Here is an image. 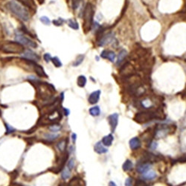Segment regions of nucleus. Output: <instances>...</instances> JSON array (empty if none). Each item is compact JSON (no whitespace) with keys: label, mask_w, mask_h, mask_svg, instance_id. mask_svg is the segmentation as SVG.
I'll return each mask as SVG.
<instances>
[{"label":"nucleus","mask_w":186,"mask_h":186,"mask_svg":"<svg viewBox=\"0 0 186 186\" xmlns=\"http://www.w3.org/2000/svg\"><path fill=\"white\" fill-rule=\"evenodd\" d=\"M7 8L11 12L19 17L23 21H28L29 19V13L23 5H19L15 1H11L8 2L6 5Z\"/></svg>","instance_id":"nucleus-1"},{"label":"nucleus","mask_w":186,"mask_h":186,"mask_svg":"<svg viewBox=\"0 0 186 186\" xmlns=\"http://www.w3.org/2000/svg\"><path fill=\"white\" fill-rule=\"evenodd\" d=\"M135 118L138 123H145L155 118H161V115H159L158 112L155 111H148V112H142L136 114Z\"/></svg>","instance_id":"nucleus-2"},{"label":"nucleus","mask_w":186,"mask_h":186,"mask_svg":"<svg viewBox=\"0 0 186 186\" xmlns=\"http://www.w3.org/2000/svg\"><path fill=\"white\" fill-rule=\"evenodd\" d=\"M1 49L3 52L8 53H23L25 51L23 45L18 42H11L6 43L2 46Z\"/></svg>","instance_id":"nucleus-3"},{"label":"nucleus","mask_w":186,"mask_h":186,"mask_svg":"<svg viewBox=\"0 0 186 186\" xmlns=\"http://www.w3.org/2000/svg\"><path fill=\"white\" fill-rule=\"evenodd\" d=\"M15 39L18 43L23 45H26V46L31 47V48H36V47H37V44H36L35 42L29 39L28 37H27L26 36H25L24 34L21 32L16 33Z\"/></svg>","instance_id":"nucleus-4"},{"label":"nucleus","mask_w":186,"mask_h":186,"mask_svg":"<svg viewBox=\"0 0 186 186\" xmlns=\"http://www.w3.org/2000/svg\"><path fill=\"white\" fill-rule=\"evenodd\" d=\"M93 8L91 4H88L84 10V27L87 28H90L92 25L93 19Z\"/></svg>","instance_id":"nucleus-5"},{"label":"nucleus","mask_w":186,"mask_h":186,"mask_svg":"<svg viewBox=\"0 0 186 186\" xmlns=\"http://www.w3.org/2000/svg\"><path fill=\"white\" fill-rule=\"evenodd\" d=\"M23 57L26 60H29L31 61H40V56L37 55L35 52L33 51L28 49L25 50L23 52Z\"/></svg>","instance_id":"nucleus-6"},{"label":"nucleus","mask_w":186,"mask_h":186,"mask_svg":"<svg viewBox=\"0 0 186 186\" xmlns=\"http://www.w3.org/2000/svg\"><path fill=\"white\" fill-rule=\"evenodd\" d=\"M118 118H119V116H118V113H113L109 116L108 121L109 125H110L112 132H115L116 127H117L118 124Z\"/></svg>","instance_id":"nucleus-7"},{"label":"nucleus","mask_w":186,"mask_h":186,"mask_svg":"<svg viewBox=\"0 0 186 186\" xmlns=\"http://www.w3.org/2000/svg\"><path fill=\"white\" fill-rule=\"evenodd\" d=\"M100 95H101V91L100 90L95 91V92L91 93V94L89 95V97L88 99L89 104H95L97 103L100 98Z\"/></svg>","instance_id":"nucleus-8"},{"label":"nucleus","mask_w":186,"mask_h":186,"mask_svg":"<svg viewBox=\"0 0 186 186\" xmlns=\"http://www.w3.org/2000/svg\"><path fill=\"white\" fill-rule=\"evenodd\" d=\"M94 150L98 154H103L108 152V149L106 148L105 146L102 144L101 141L98 142L95 144V145L94 147Z\"/></svg>","instance_id":"nucleus-9"},{"label":"nucleus","mask_w":186,"mask_h":186,"mask_svg":"<svg viewBox=\"0 0 186 186\" xmlns=\"http://www.w3.org/2000/svg\"><path fill=\"white\" fill-rule=\"evenodd\" d=\"M129 145L132 150H136L141 147V141L138 137H134L129 140Z\"/></svg>","instance_id":"nucleus-10"},{"label":"nucleus","mask_w":186,"mask_h":186,"mask_svg":"<svg viewBox=\"0 0 186 186\" xmlns=\"http://www.w3.org/2000/svg\"><path fill=\"white\" fill-rule=\"evenodd\" d=\"M102 58L104 59H109L111 62H114L116 60V54L112 52H109V51H103L101 54Z\"/></svg>","instance_id":"nucleus-11"},{"label":"nucleus","mask_w":186,"mask_h":186,"mask_svg":"<svg viewBox=\"0 0 186 186\" xmlns=\"http://www.w3.org/2000/svg\"><path fill=\"white\" fill-rule=\"evenodd\" d=\"M113 39H114L113 34H112V33H109V34H107V35H105L103 38H102L101 41H100L99 45L100 46H104V45L109 44V43H110V42Z\"/></svg>","instance_id":"nucleus-12"},{"label":"nucleus","mask_w":186,"mask_h":186,"mask_svg":"<svg viewBox=\"0 0 186 186\" xmlns=\"http://www.w3.org/2000/svg\"><path fill=\"white\" fill-rule=\"evenodd\" d=\"M169 130H170V128H169L167 126H166V127H161V128L157 129V130L156 131V138H161L163 137V136H165V135H167L168 133Z\"/></svg>","instance_id":"nucleus-13"},{"label":"nucleus","mask_w":186,"mask_h":186,"mask_svg":"<svg viewBox=\"0 0 186 186\" xmlns=\"http://www.w3.org/2000/svg\"><path fill=\"white\" fill-rule=\"evenodd\" d=\"M150 170V163H140L137 166V171L140 174H145Z\"/></svg>","instance_id":"nucleus-14"},{"label":"nucleus","mask_w":186,"mask_h":186,"mask_svg":"<svg viewBox=\"0 0 186 186\" xmlns=\"http://www.w3.org/2000/svg\"><path fill=\"white\" fill-rule=\"evenodd\" d=\"M113 139H114L113 136H112V134H109L103 138L101 142L104 145L106 146V147H109V146L112 145Z\"/></svg>","instance_id":"nucleus-15"},{"label":"nucleus","mask_w":186,"mask_h":186,"mask_svg":"<svg viewBox=\"0 0 186 186\" xmlns=\"http://www.w3.org/2000/svg\"><path fill=\"white\" fill-rule=\"evenodd\" d=\"M156 176H157L156 173L152 171H148L146 173H145V174H143V177L145 178V180H154V179L156 178Z\"/></svg>","instance_id":"nucleus-16"},{"label":"nucleus","mask_w":186,"mask_h":186,"mask_svg":"<svg viewBox=\"0 0 186 186\" xmlns=\"http://www.w3.org/2000/svg\"><path fill=\"white\" fill-rule=\"evenodd\" d=\"M34 69H35V72L40 77H45L46 76V74L44 72V69H43V67H41L40 66L36 65L34 63Z\"/></svg>","instance_id":"nucleus-17"},{"label":"nucleus","mask_w":186,"mask_h":186,"mask_svg":"<svg viewBox=\"0 0 186 186\" xmlns=\"http://www.w3.org/2000/svg\"><path fill=\"white\" fill-rule=\"evenodd\" d=\"M89 113L91 116H98L101 113V109L98 106H95V107H93L92 108L89 109Z\"/></svg>","instance_id":"nucleus-18"},{"label":"nucleus","mask_w":186,"mask_h":186,"mask_svg":"<svg viewBox=\"0 0 186 186\" xmlns=\"http://www.w3.org/2000/svg\"><path fill=\"white\" fill-rule=\"evenodd\" d=\"M133 162L130 160L127 159L125 162V163L123 164V166H122V168H123V171H130L131 169L133 168Z\"/></svg>","instance_id":"nucleus-19"},{"label":"nucleus","mask_w":186,"mask_h":186,"mask_svg":"<svg viewBox=\"0 0 186 186\" xmlns=\"http://www.w3.org/2000/svg\"><path fill=\"white\" fill-rule=\"evenodd\" d=\"M127 51L125 50V49H122L121 52H119V54H118V60H117V64H119V63H121L122 61L125 60V58L126 57V56H127Z\"/></svg>","instance_id":"nucleus-20"},{"label":"nucleus","mask_w":186,"mask_h":186,"mask_svg":"<svg viewBox=\"0 0 186 186\" xmlns=\"http://www.w3.org/2000/svg\"><path fill=\"white\" fill-rule=\"evenodd\" d=\"M78 85L80 87H84L87 83V78L84 75H81L78 78Z\"/></svg>","instance_id":"nucleus-21"},{"label":"nucleus","mask_w":186,"mask_h":186,"mask_svg":"<svg viewBox=\"0 0 186 186\" xmlns=\"http://www.w3.org/2000/svg\"><path fill=\"white\" fill-rule=\"evenodd\" d=\"M70 176H71V170L66 166L63 172H62V178H63V180H67V179L70 177Z\"/></svg>","instance_id":"nucleus-22"},{"label":"nucleus","mask_w":186,"mask_h":186,"mask_svg":"<svg viewBox=\"0 0 186 186\" xmlns=\"http://www.w3.org/2000/svg\"><path fill=\"white\" fill-rule=\"evenodd\" d=\"M83 59H84V55H83V54L78 55L75 61L73 63V66H78L80 64H81L82 62L83 61Z\"/></svg>","instance_id":"nucleus-23"},{"label":"nucleus","mask_w":186,"mask_h":186,"mask_svg":"<svg viewBox=\"0 0 186 186\" xmlns=\"http://www.w3.org/2000/svg\"><path fill=\"white\" fill-rule=\"evenodd\" d=\"M68 25L70 28H72V29H74V30H78V29L79 28L78 23L76 21L72 20V19H69L68 21Z\"/></svg>","instance_id":"nucleus-24"},{"label":"nucleus","mask_w":186,"mask_h":186,"mask_svg":"<svg viewBox=\"0 0 186 186\" xmlns=\"http://www.w3.org/2000/svg\"><path fill=\"white\" fill-rule=\"evenodd\" d=\"M51 61H52L53 64L56 67H61L62 66V63L61 61H60V59L57 57H52V60Z\"/></svg>","instance_id":"nucleus-25"},{"label":"nucleus","mask_w":186,"mask_h":186,"mask_svg":"<svg viewBox=\"0 0 186 186\" xmlns=\"http://www.w3.org/2000/svg\"><path fill=\"white\" fill-rule=\"evenodd\" d=\"M66 141L65 140H63V141L60 142L59 143L57 144V147L61 151H63L66 149Z\"/></svg>","instance_id":"nucleus-26"},{"label":"nucleus","mask_w":186,"mask_h":186,"mask_svg":"<svg viewBox=\"0 0 186 186\" xmlns=\"http://www.w3.org/2000/svg\"><path fill=\"white\" fill-rule=\"evenodd\" d=\"M40 19V21L44 25H50L51 21H50V19H49V17H47V16H41Z\"/></svg>","instance_id":"nucleus-27"},{"label":"nucleus","mask_w":186,"mask_h":186,"mask_svg":"<svg viewBox=\"0 0 186 186\" xmlns=\"http://www.w3.org/2000/svg\"><path fill=\"white\" fill-rule=\"evenodd\" d=\"M57 136H58V135L54 134V133L45 135V137H46V138L48 140H54V139H55V138H57Z\"/></svg>","instance_id":"nucleus-28"},{"label":"nucleus","mask_w":186,"mask_h":186,"mask_svg":"<svg viewBox=\"0 0 186 186\" xmlns=\"http://www.w3.org/2000/svg\"><path fill=\"white\" fill-rule=\"evenodd\" d=\"M82 0H72V7L74 9L78 8L79 7L80 3L81 2Z\"/></svg>","instance_id":"nucleus-29"},{"label":"nucleus","mask_w":186,"mask_h":186,"mask_svg":"<svg viewBox=\"0 0 186 186\" xmlns=\"http://www.w3.org/2000/svg\"><path fill=\"white\" fill-rule=\"evenodd\" d=\"M74 161L73 159H71L70 160H69L68 162V165H67V167H69V169H70L71 171L72 170L73 168H74Z\"/></svg>","instance_id":"nucleus-30"},{"label":"nucleus","mask_w":186,"mask_h":186,"mask_svg":"<svg viewBox=\"0 0 186 186\" xmlns=\"http://www.w3.org/2000/svg\"><path fill=\"white\" fill-rule=\"evenodd\" d=\"M63 22H64V20H63V19H61V18H59V19H57V20L53 21V23H54V24L55 25H57V26H60V25H63Z\"/></svg>","instance_id":"nucleus-31"},{"label":"nucleus","mask_w":186,"mask_h":186,"mask_svg":"<svg viewBox=\"0 0 186 186\" xmlns=\"http://www.w3.org/2000/svg\"><path fill=\"white\" fill-rule=\"evenodd\" d=\"M136 186H149V185H147V184L145 182H144L143 180H137V181H136Z\"/></svg>","instance_id":"nucleus-32"},{"label":"nucleus","mask_w":186,"mask_h":186,"mask_svg":"<svg viewBox=\"0 0 186 186\" xmlns=\"http://www.w3.org/2000/svg\"><path fill=\"white\" fill-rule=\"evenodd\" d=\"M43 58H44L45 61L46 62V63H49V62H50L51 60H52L51 54H49V53H46V54H45L44 56H43Z\"/></svg>","instance_id":"nucleus-33"},{"label":"nucleus","mask_w":186,"mask_h":186,"mask_svg":"<svg viewBox=\"0 0 186 186\" xmlns=\"http://www.w3.org/2000/svg\"><path fill=\"white\" fill-rule=\"evenodd\" d=\"M61 129V127H60L59 125H53L50 127V129L52 131H54V132H56V131H58L59 129Z\"/></svg>","instance_id":"nucleus-34"},{"label":"nucleus","mask_w":186,"mask_h":186,"mask_svg":"<svg viewBox=\"0 0 186 186\" xmlns=\"http://www.w3.org/2000/svg\"><path fill=\"white\" fill-rule=\"evenodd\" d=\"M125 186H133L132 178H127L125 181Z\"/></svg>","instance_id":"nucleus-35"},{"label":"nucleus","mask_w":186,"mask_h":186,"mask_svg":"<svg viewBox=\"0 0 186 186\" xmlns=\"http://www.w3.org/2000/svg\"><path fill=\"white\" fill-rule=\"evenodd\" d=\"M178 162H186V154H183L182 156H180V157L178 159Z\"/></svg>","instance_id":"nucleus-36"},{"label":"nucleus","mask_w":186,"mask_h":186,"mask_svg":"<svg viewBox=\"0 0 186 186\" xmlns=\"http://www.w3.org/2000/svg\"><path fill=\"white\" fill-rule=\"evenodd\" d=\"M5 127H6V128H7V133H12V132H14V129L12 128V127H11L10 126H9L8 125H5Z\"/></svg>","instance_id":"nucleus-37"},{"label":"nucleus","mask_w":186,"mask_h":186,"mask_svg":"<svg viewBox=\"0 0 186 186\" xmlns=\"http://www.w3.org/2000/svg\"><path fill=\"white\" fill-rule=\"evenodd\" d=\"M151 149H153V150H155V149L157 147V143L156 142H153L152 143V145L150 146Z\"/></svg>","instance_id":"nucleus-38"},{"label":"nucleus","mask_w":186,"mask_h":186,"mask_svg":"<svg viewBox=\"0 0 186 186\" xmlns=\"http://www.w3.org/2000/svg\"><path fill=\"white\" fill-rule=\"evenodd\" d=\"M63 111H64V114H65V116H68L69 115V110L68 109H66V108H64L63 109Z\"/></svg>","instance_id":"nucleus-39"},{"label":"nucleus","mask_w":186,"mask_h":186,"mask_svg":"<svg viewBox=\"0 0 186 186\" xmlns=\"http://www.w3.org/2000/svg\"><path fill=\"white\" fill-rule=\"evenodd\" d=\"M109 186H117V185H116V182H115L110 181L109 182Z\"/></svg>","instance_id":"nucleus-40"},{"label":"nucleus","mask_w":186,"mask_h":186,"mask_svg":"<svg viewBox=\"0 0 186 186\" xmlns=\"http://www.w3.org/2000/svg\"><path fill=\"white\" fill-rule=\"evenodd\" d=\"M72 140H73V142H75V140H76V134L75 133H73L72 135Z\"/></svg>","instance_id":"nucleus-41"}]
</instances>
